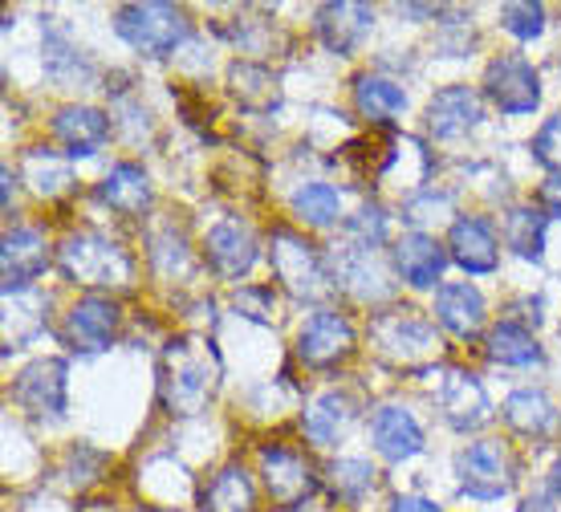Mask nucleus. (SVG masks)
Here are the masks:
<instances>
[{"label": "nucleus", "mask_w": 561, "mask_h": 512, "mask_svg": "<svg viewBox=\"0 0 561 512\" xmlns=\"http://www.w3.org/2000/svg\"><path fill=\"white\" fill-rule=\"evenodd\" d=\"M370 333H375V342H379L382 354H394V359H403V362L427 359L435 350V326L427 318H420L415 309L379 314Z\"/></svg>", "instance_id": "10"}, {"label": "nucleus", "mask_w": 561, "mask_h": 512, "mask_svg": "<svg viewBox=\"0 0 561 512\" xmlns=\"http://www.w3.org/2000/svg\"><path fill=\"white\" fill-rule=\"evenodd\" d=\"M57 261L66 269V277L78 281V285H90V289H111V285L127 289L130 277H135V264H130L127 252L99 232L70 236L57 252Z\"/></svg>", "instance_id": "3"}, {"label": "nucleus", "mask_w": 561, "mask_h": 512, "mask_svg": "<svg viewBox=\"0 0 561 512\" xmlns=\"http://www.w3.org/2000/svg\"><path fill=\"white\" fill-rule=\"evenodd\" d=\"M45 73H49L54 82H78V86L94 82V66L73 49L70 37H66V29H57V25L45 29Z\"/></svg>", "instance_id": "28"}, {"label": "nucleus", "mask_w": 561, "mask_h": 512, "mask_svg": "<svg viewBox=\"0 0 561 512\" xmlns=\"http://www.w3.org/2000/svg\"><path fill=\"white\" fill-rule=\"evenodd\" d=\"M99 200L106 208H114L118 216H142V212L151 208V180H147V171L135 163H118L99 183Z\"/></svg>", "instance_id": "22"}, {"label": "nucleus", "mask_w": 561, "mask_h": 512, "mask_svg": "<svg viewBox=\"0 0 561 512\" xmlns=\"http://www.w3.org/2000/svg\"><path fill=\"white\" fill-rule=\"evenodd\" d=\"M435 318L456 338H477L484 330V297L468 281H448L435 289Z\"/></svg>", "instance_id": "17"}, {"label": "nucleus", "mask_w": 561, "mask_h": 512, "mask_svg": "<svg viewBox=\"0 0 561 512\" xmlns=\"http://www.w3.org/2000/svg\"><path fill=\"white\" fill-rule=\"evenodd\" d=\"M25 175H28V183L37 187V195H45V200H54V195L70 192L73 187L70 163H66V159H57L54 151H28Z\"/></svg>", "instance_id": "32"}, {"label": "nucleus", "mask_w": 561, "mask_h": 512, "mask_svg": "<svg viewBox=\"0 0 561 512\" xmlns=\"http://www.w3.org/2000/svg\"><path fill=\"white\" fill-rule=\"evenodd\" d=\"M439 411H444V419H448V428L477 431L492 419V402L472 374L456 371V374L444 378V390H439Z\"/></svg>", "instance_id": "14"}, {"label": "nucleus", "mask_w": 561, "mask_h": 512, "mask_svg": "<svg viewBox=\"0 0 561 512\" xmlns=\"http://www.w3.org/2000/svg\"><path fill=\"white\" fill-rule=\"evenodd\" d=\"M114 33L142 57H168L192 37V21L175 4H123L114 13Z\"/></svg>", "instance_id": "2"}, {"label": "nucleus", "mask_w": 561, "mask_h": 512, "mask_svg": "<svg viewBox=\"0 0 561 512\" xmlns=\"http://www.w3.org/2000/svg\"><path fill=\"white\" fill-rule=\"evenodd\" d=\"M489 359L501 362V366H537L546 354H541V346H537V338L529 326H520V321L508 318V321H501V326H492Z\"/></svg>", "instance_id": "27"}, {"label": "nucleus", "mask_w": 561, "mask_h": 512, "mask_svg": "<svg viewBox=\"0 0 561 512\" xmlns=\"http://www.w3.org/2000/svg\"><path fill=\"white\" fill-rule=\"evenodd\" d=\"M484 94L501 114H534L541 106V78L525 57L501 54L484 70Z\"/></svg>", "instance_id": "5"}, {"label": "nucleus", "mask_w": 561, "mask_h": 512, "mask_svg": "<svg viewBox=\"0 0 561 512\" xmlns=\"http://www.w3.org/2000/svg\"><path fill=\"white\" fill-rule=\"evenodd\" d=\"M204 249H208V261L220 277L237 281L256 264V236L237 220L216 224L208 232V244H204Z\"/></svg>", "instance_id": "19"}, {"label": "nucleus", "mask_w": 561, "mask_h": 512, "mask_svg": "<svg viewBox=\"0 0 561 512\" xmlns=\"http://www.w3.org/2000/svg\"><path fill=\"white\" fill-rule=\"evenodd\" d=\"M114 326H118V305L106 301V297H82L66 314V338L82 354H99V350L111 346Z\"/></svg>", "instance_id": "15"}, {"label": "nucleus", "mask_w": 561, "mask_h": 512, "mask_svg": "<svg viewBox=\"0 0 561 512\" xmlns=\"http://www.w3.org/2000/svg\"><path fill=\"white\" fill-rule=\"evenodd\" d=\"M480 123V98L468 86H444L427 102V130L435 139H460Z\"/></svg>", "instance_id": "18"}, {"label": "nucleus", "mask_w": 561, "mask_h": 512, "mask_svg": "<svg viewBox=\"0 0 561 512\" xmlns=\"http://www.w3.org/2000/svg\"><path fill=\"white\" fill-rule=\"evenodd\" d=\"M456 476L472 500H501L513 492V459L501 443H468L456 456Z\"/></svg>", "instance_id": "6"}, {"label": "nucleus", "mask_w": 561, "mask_h": 512, "mask_svg": "<svg viewBox=\"0 0 561 512\" xmlns=\"http://www.w3.org/2000/svg\"><path fill=\"white\" fill-rule=\"evenodd\" d=\"M216 383H220V366L211 359V350L196 338H180L171 342L168 354H163V402H168L171 416H196L211 402L216 395Z\"/></svg>", "instance_id": "1"}, {"label": "nucleus", "mask_w": 561, "mask_h": 512, "mask_svg": "<svg viewBox=\"0 0 561 512\" xmlns=\"http://www.w3.org/2000/svg\"><path fill=\"white\" fill-rule=\"evenodd\" d=\"M253 504H256L253 480L237 464L216 471L208 480V488L199 492V509L204 512H253Z\"/></svg>", "instance_id": "25"}, {"label": "nucleus", "mask_w": 561, "mask_h": 512, "mask_svg": "<svg viewBox=\"0 0 561 512\" xmlns=\"http://www.w3.org/2000/svg\"><path fill=\"white\" fill-rule=\"evenodd\" d=\"M337 212H342V195H337L330 183H301V187L294 192V216L297 220L313 224V228L334 224Z\"/></svg>", "instance_id": "31"}, {"label": "nucleus", "mask_w": 561, "mask_h": 512, "mask_svg": "<svg viewBox=\"0 0 561 512\" xmlns=\"http://www.w3.org/2000/svg\"><path fill=\"white\" fill-rule=\"evenodd\" d=\"M394 273L415 285V289H432L435 281L444 277V264H448V252L444 244L427 232H408L403 240H394Z\"/></svg>", "instance_id": "12"}, {"label": "nucleus", "mask_w": 561, "mask_h": 512, "mask_svg": "<svg viewBox=\"0 0 561 512\" xmlns=\"http://www.w3.org/2000/svg\"><path fill=\"white\" fill-rule=\"evenodd\" d=\"M537 204H541V212H546V216H558V220H561V175H549V180L541 183Z\"/></svg>", "instance_id": "37"}, {"label": "nucleus", "mask_w": 561, "mask_h": 512, "mask_svg": "<svg viewBox=\"0 0 561 512\" xmlns=\"http://www.w3.org/2000/svg\"><path fill=\"white\" fill-rule=\"evenodd\" d=\"M228 78H232L240 102H244L249 111H273V106H277V82H273V73H268L265 66L237 61V66L228 70Z\"/></svg>", "instance_id": "30"}, {"label": "nucleus", "mask_w": 561, "mask_h": 512, "mask_svg": "<svg viewBox=\"0 0 561 512\" xmlns=\"http://www.w3.org/2000/svg\"><path fill=\"white\" fill-rule=\"evenodd\" d=\"M354 106H358V114H363L370 126H382L408 111V94H403V86H394L391 78L363 73V78L354 82Z\"/></svg>", "instance_id": "23"}, {"label": "nucleus", "mask_w": 561, "mask_h": 512, "mask_svg": "<svg viewBox=\"0 0 561 512\" xmlns=\"http://www.w3.org/2000/svg\"><path fill=\"white\" fill-rule=\"evenodd\" d=\"M45 269H49V249H45L42 232L13 228L4 236V293H25Z\"/></svg>", "instance_id": "16"}, {"label": "nucleus", "mask_w": 561, "mask_h": 512, "mask_svg": "<svg viewBox=\"0 0 561 512\" xmlns=\"http://www.w3.org/2000/svg\"><path fill=\"white\" fill-rule=\"evenodd\" d=\"M549 488H553V497L561 500V456H558V464H553V471H549Z\"/></svg>", "instance_id": "40"}, {"label": "nucleus", "mask_w": 561, "mask_h": 512, "mask_svg": "<svg viewBox=\"0 0 561 512\" xmlns=\"http://www.w3.org/2000/svg\"><path fill=\"white\" fill-rule=\"evenodd\" d=\"M391 512H439V504H432V500L423 497H399L391 504Z\"/></svg>", "instance_id": "39"}, {"label": "nucleus", "mask_w": 561, "mask_h": 512, "mask_svg": "<svg viewBox=\"0 0 561 512\" xmlns=\"http://www.w3.org/2000/svg\"><path fill=\"white\" fill-rule=\"evenodd\" d=\"M268 297H273L268 289H244V293H237V309L240 314H249V305H256V318H268V314H273V309L265 305Z\"/></svg>", "instance_id": "38"}, {"label": "nucleus", "mask_w": 561, "mask_h": 512, "mask_svg": "<svg viewBox=\"0 0 561 512\" xmlns=\"http://www.w3.org/2000/svg\"><path fill=\"white\" fill-rule=\"evenodd\" d=\"M448 249H451V261L460 264L463 273H472V277H480V273H492V269L501 264V244H496V232H492L480 216H460V220L451 224Z\"/></svg>", "instance_id": "13"}, {"label": "nucleus", "mask_w": 561, "mask_h": 512, "mask_svg": "<svg viewBox=\"0 0 561 512\" xmlns=\"http://www.w3.org/2000/svg\"><path fill=\"white\" fill-rule=\"evenodd\" d=\"M54 135L66 143V151L78 159V155H94L106 147L111 139V118L94 106H61L54 118Z\"/></svg>", "instance_id": "21"}, {"label": "nucleus", "mask_w": 561, "mask_h": 512, "mask_svg": "<svg viewBox=\"0 0 561 512\" xmlns=\"http://www.w3.org/2000/svg\"><path fill=\"white\" fill-rule=\"evenodd\" d=\"M261 471H265L268 497L277 500L280 512H294L297 504H306V497H313V471L294 447H261Z\"/></svg>", "instance_id": "9"}, {"label": "nucleus", "mask_w": 561, "mask_h": 512, "mask_svg": "<svg viewBox=\"0 0 561 512\" xmlns=\"http://www.w3.org/2000/svg\"><path fill=\"white\" fill-rule=\"evenodd\" d=\"M9 204H13V171L4 167V208H9Z\"/></svg>", "instance_id": "41"}, {"label": "nucleus", "mask_w": 561, "mask_h": 512, "mask_svg": "<svg viewBox=\"0 0 561 512\" xmlns=\"http://www.w3.org/2000/svg\"><path fill=\"white\" fill-rule=\"evenodd\" d=\"M546 212L541 208H513L505 216V244L517 252L520 261L541 264L546 257Z\"/></svg>", "instance_id": "29"}, {"label": "nucleus", "mask_w": 561, "mask_h": 512, "mask_svg": "<svg viewBox=\"0 0 561 512\" xmlns=\"http://www.w3.org/2000/svg\"><path fill=\"white\" fill-rule=\"evenodd\" d=\"M354 419V402L342 395V390H325V395H318V399L309 402L306 411V435L318 447H325V443H334L342 431L351 428Z\"/></svg>", "instance_id": "26"}, {"label": "nucleus", "mask_w": 561, "mask_h": 512, "mask_svg": "<svg viewBox=\"0 0 561 512\" xmlns=\"http://www.w3.org/2000/svg\"><path fill=\"white\" fill-rule=\"evenodd\" d=\"M268 261H273L277 281L294 293L297 301H322L325 293L334 289V285H330V273H325V264H322V252L313 249L306 236L289 232V228H277V232H273Z\"/></svg>", "instance_id": "4"}, {"label": "nucleus", "mask_w": 561, "mask_h": 512, "mask_svg": "<svg viewBox=\"0 0 561 512\" xmlns=\"http://www.w3.org/2000/svg\"><path fill=\"white\" fill-rule=\"evenodd\" d=\"M354 354V326L334 309H318L309 314L301 333H297V359L313 366V371H325L334 362L351 359Z\"/></svg>", "instance_id": "8"}, {"label": "nucleus", "mask_w": 561, "mask_h": 512, "mask_svg": "<svg viewBox=\"0 0 561 512\" xmlns=\"http://www.w3.org/2000/svg\"><path fill=\"white\" fill-rule=\"evenodd\" d=\"M375 29V13L366 4L354 0H337V4H322L318 9V37L330 54L351 57L358 45L366 42V33Z\"/></svg>", "instance_id": "11"}, {"label": "nucleus", "mask_w": 561, "mask_h": 512, "mask_svg": "<svg viewBox=\"0 0 561 512\" xmlns=\"http://www.w3.org/2000/svg\"><path fill=\"white\" fill-rule=\"evenodd\" d=\"M346 240H351V249L358 252H375L387 240V212L382 208H363L358 216H351L346 220Z\"/></svg>", "instance_id": "34"}, {"label": "nucleus", "mask_w": 561, "mask_h": 512, "mask_svg": "<svg viewBox=\"0 0 561 512\" xmlns=\"http://www.w3.org/2000/svg\"><path fill=\"white\" fill-rule=\"evenodd\" d=\"M370 435H375L379 456H387L391 464H403V459L423 452V428L403 407H379L370 419Z\"/></svg>", "instance_id": "20"}, {"label": "nucleus", "mask_w": 561, "mask_h": 512, "mask_svg": "<svg viewBox=\"0 0 561 512\" xmlns=\"http://www.w3.org/2000/svg\"><path fill=\"white\" fill-rule=\"evenodd\" d=\"M330 488L342 500H363L375 488V468L366 459H337L330 468Z\"/></svg>", "instance_id": "33"}, {"label": "nucleus", "mask_w": 561, "mask_h": 512, "mask_svg": "<svg viewBox=\"0 0 561 512\" xmlns=\"http://www.w3.org/2000/svg\"><path fill=\"white\" fill-rule=\"evenodd\" d=\"M501 25L517 37V42H534V37H541L546 33V9L541 4H505L501 9Z\"/></svg>", "instance_id": "35"}, {"label": "nucleus", "mask_w": 561, "mask_h": 512, "mask_svg": "<svg viewBox=\"0 0 561 512\" xmlns=\"http://www.w3.org/2000/svg\"><path fill=\"white\" fill-rule=\"evenodd\" d=\"M13 399L25 407L28 416L37 419H61L70 407V366L61 359H42L33 362L13 387Z\"/></svg>", "instance_id": "7"}, {"label": "nucleus", "mask_w": 561, "mask_h": 512, "mask_svg": "<svg viewBox=\"0 0 561 512\" xmlns=\"http://www.w3.org/2000/svg\"><path fill=\"white\" fill-rule=\"evenodd\" d=\"M505 423L529 440H541L558 428V407L549 402L546 390H513L505 399Z\"/></svg>", "instance_id": "24"}, {"label": "nucleus", "mask_w": 561, "mask_h": 512, "mask_svg": "<svg viewBox=\"0 0 561 512\" xmlns=\"http://www.w3.org/2000/svg\"><path fill=\"white\" fill-rule=\"evenodd\" d=\"M534 159L546 171H553V175H561V111L549 118L541 130H537V139H534Z\"/></svg>", "instance_id": "36"}]
</instances>
